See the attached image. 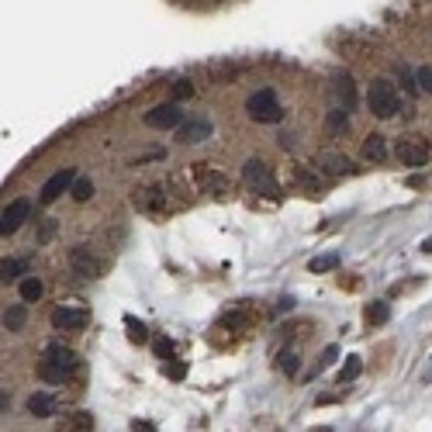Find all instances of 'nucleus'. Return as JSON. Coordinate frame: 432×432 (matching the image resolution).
Here are the masks:
<instances>
[{
  "instance_id": "obj_1",
  "label": "nucleus",
  "mask_w": 432,
  "mask_h": 432,
  "mask_svg": "<svg viewBox=\"0 0 432 432\" xmlns=\"http://www.w3.org/2000/svg\"><path fill=\"white\" fill-rule=\"evenodd\" d=\"M77 367H80V360H77V353H73L70 346L52 343V346H45V356H42V363H38V377L49 380V384H63Z\"/></svg>"
},
{
  "instance_id": "obj_2",
  "label": "nucleus",
  "mask_w": 432,
  "mask_h": 432,
  "mask_svg": "<svg viewBox=\"0 0 432 432\" xmlns=\"http://www.w3.org/2000/svg\"><path fill=\"white\" fill-rule=\"evenodd\" d=\"M367 104H370V111H373L377 118H394L398 107H401L398 86L391 84V80H373L370 90H367Z\"/></svg>"
},
{
  "instance_id": "obj_3",
  "label": "nucleus",
  "mask_w": 432,
  "mask_h": 432,
  "mask_svg": "<svg viewBox=\"0 0 432 432\" xmlns=\"http://www.w3.org/2000/svg\"><path fill=\"white\" fill-rule=\"evenodd\" d=\"M242 180H246V187H249L253 194L266 197V201H277V197H280V187H277L273 173L266 170V163H259V160H246Z\"/></svg>"
},
{
  "instance_id": "obj_4",
  "label": "nucleus",
  "mask_w": 432,
  "mask_h": 432,
  "mask_svg": "<svg viewBox=\"0 0 432 432\" xmlns=\"http://www.w3.org/2000/svg\"><path fill=\"white\" fill-rule=\"evenodd\" d=\"M246 111H249V118L259 121V125H277V121H284V107H280V100H277L273 90H256V93L246 100Z\"/></svg>"
},
{
  "instance_id": "obj_5",
  "label": "nucleus",
  "mask_w": 432,
  "mask_h": 432,
  "mask_svg": "<svg viewBox=\"0 0 432 432\" xmlns=\"http://www.w3.org/2000/svg\"><path fill=\"white\" fill-rule=\"evenodd\" d=\"M70 266H73V273L84 277V280H97V277L107 273V259H100L93 249H86V246H73V249H70Z\"/></svg>"
},
{
  "instance_id": "obj_6",
  "label": "nucleus",
  "mask_w": 432,
  "mask_h": 432,
  "mask_svg": "<svg viewBox=\"0 0 432 432\" xmlns=\"http://www.w3.org/2000/svg\"><path fill=\"white\" fill-rule=\"evenodd\" d=\"M194 180H197L201 194H211V197H229V194H232L229 176L218 173L215 167H208V163H197V167H194Z\"/></svg>"
},
{
  "instance_id": "obj_7",
  "label": "nucleus",
  "mask_w": 432,
  "mask_h": 432,
  "mask_svg": "<svg viewBox=\"0 0 432 432\" xmlns=\"http://www.w3.org/2000/svg\"><path fill=\"white\" fill-rule=\"evenodd\" d=\"M73 183H77V173L70 170V167H66V170H59V173H52V176L42 183L38 201H42V204H56L63 194H70V190H73Z\"/></svg>"
},
{
  "instance_id": "obj_8",
  "label": "nucleus",
  "mask_w": 432,
  "mask_h": 432,
  "mask_svg": "<svg viewBox=\"0 0 432 432\" xmlns=\"http://www.w3.org/2000/svg\"><path fill=\"white\" fill-rule=\"evenodd\" d=\"M146 125L149 128H160V132H173V128L183 125V111H180L176 100H167V104H160V107H153L146 114Z\"/></svg>"
},
{
  "instance_id": "obj_9",
  "label": "nucleus",
  "mask_w": 432,
  "mask_h": 432,
  "mask_svg": "<svg viewBox=\"0 0 432 432\" xmlns=\"http://www.w3.org/2000/svg\"><path fill=\"white\" fill-rule=\"evenodd\" d=\"M28 215H31V201L28 197H17V201H10L7 208H3V218H0V232L3 236H14L24 222H28Z\"/></svg>"
},
{
  "instance_id": "obj_10",
  "label": "nucleus",
  "mask_w": 432,
  "mask_h": 432,
  "mask_svg": "<svg viewBox=\"0 0 432 432\" xmlns=\"http://www.w3.org/2000/svg\"><path fill=\"white\" fill-rule=\"evenodd\" d=\"M135 208L146 211V215H160V211H170V197L163 194V187H139L135 190Z\"/></svg>"
},
{
  "instance_id": "obj_11",
  "label": "nucleus",
  "mask_w": 432,
  "mask_h": 432,
  "mask_svg": "<svg viewBox=\"0 0 432 432\" xmlns=\"http://www.w3.org/2000/svg\"><path fill=\"white\" fill-rule=\"evenodd\" d=\"M86 322H90V311H86V308L63 304V308L52 311V325L63 329V332H80V329H86Z\"/></svg>"
},
{
  "instance_id": "obj_12",
  "label": "nucleus",
  "mask_w": 432,
  "mask_h": 432,
  "mask_svg": "<svg viewBox=\"0 0 432 432\" xmlns=\"http://www.w3.org/2000/svg\"><path fill=\"white\" fill-rule=\"evenodd\" d=\"M394 156H398L405 167H426L429 149H426V142H422V139H401V142L394 146Z\"/></svg>"
},
{
  "instance_id": "obj_13",
  "label": "nucleus",
  "mask_w": 432,
  "mask_h": 432,
  "mask_svg": "<svg viewBox=\"0 0 432 432\" xmlns=\"http://www.w3.org/2000/svg\"><path fill=\"white\" fill-rule=\"evenodd\" d=\"M332 97H336V104H339L343 111H353V107H356V84H353L349 73H336V77H332Z\"/></svg>"
},
{
  "instance_id": "obj_14",
  "label": "nucleus",
  "mask_w": 432,
  "mask_h": 432,
  "mask_svg": "<svg viewBox=\"0 0 432 432\" xmlns=\"http://www.w3.org/2000/svg\"><path fill=\"white\" fill-rule=\"evenodd\" d=\"M211 132H215V125H211L208 118H194V121H183V125L176 128V139L190 146V142H204Z\"/></svg>"
},
{
  "instance_id": "obj_15",
  "label": "nucleus",
  "mask_w": 432,
  "mask_h": 432,
  "mask_svg": "<svg viewBox=\"0 0 432 432\" xmlns=\"http://www.w3.org/2000/svg\"><path fill=\"white\" fill-rule=\"evenodd\" d=\"M318 167L329 173V176H349V173H353V163L346 160L343 153H332V149L318 153Z\"/></svg>"
},
{
  "instance_id": "obj_16",
  "label": "nucleus",
  "mask_w": 432,
  "mask_h": 432,
  "mask_svg": "<svg viewBox=\"0 0 432 432\" xmlns=\"http://www.w3.org/2000/svg\"><path fill=\"white\" fill-rule=\"evenodd\" d=\"M28 412H31L35 419H52V415L59 412V401H56L52 394H45V391H35V394L28 398Z\"/></svg>"
},
{
  "instance_id": "obj_17",
  "label": "nucleus",
  "mask_w": 432,
  "mask_h": 432,
  "mask_svg": "<svg viewBox=\"0 0 432 432\" xmlns=\"http://www.w3.org/2000/svg\"><path fill=\"white\" fill-rule=\"evenodd\" d=\"M56 432H93V415L90 412H73V415H63Z\"/></svg>"
},
{
  "instance_id": "obj_18",
  "label": "nucleus",
  "mask_w": 432,
  "mask_h": 432,
  "mask_svg": "<svg viewBox=\"0 0 432 432\" xmlns=\"http://www.w3.org/2000/svg\"><path fill=\"white\" fill-rule=\"evenodd\" d=\"M363 156H367L370 163H384V160H387V142H384V135H367Z\"/></svg>"
},
{
  "instance_id": "obj_19",
  "label": "nucleus",
  "mask_w": 432,
  "mask_h": 432,
  "mask_svg": "<svg viewBox=\"0 0 432 432\" xmlns=\"http://www.w3.org/2000/svg\"><path fill=\"white\" fill-rule=\"evenodd\" d=\"M294 180H298V187H301L304 194H311V197H318V194H322V180H318L315 173H308L304 167H298V170H294Z\"/></svg>"
},
{
  "instance_id": "obj_20",
  "label": "nucleus",
  "mask_w": 432,
  "mask_h": 432,
  "mask_svg": "<svg viewBox=\"0 0 432 432\" xmlns=\"http://www.w3.org/2000/svg\"><path fill=\"white\" fill-rule=\"evenodd\" d=\"M363 318H367V325H384V322L391 318V304H384V301H373V304H367Z\"/></svg>"
},
{
  "instance_id": "obj_21",
  "label": "nucleus",
  "mask_w": 432,
  "mask_h": 432,
  "mask_svg": "<svg viewBox=\"0 0 432 432\" xmlns=\"http://www.w3.org/2000/svg\"><path fill=\"white\" fill-rule=\"evenodd\" d=\"M336 356H339V346H325V349H322V356H318V363H315L304 377H308V380H311V377H318L325 367H332V363H336Z\"/></svg>"
},
{
  "instance_id": "obj_22",
  "label": "nucleus",
  "mask_w": 432,
  "mask_h": 432,
  "mask_svg": "<svg viewBox=\"0 0 432 432\" xmlns=\"http://www.w3.org/2000/svg\"><path fill=\"white\" fill-rule=\"evenodd\" d=\"M24 315H28V311H24V304L7 308V311H3V329H7V332H17V329L24 325Z\"/></svg>"
},
{
  "instance_id": "obj_23",
  "label": "nucleus",
  "mask_w": 432,
  "mask_h": 432,
  "mask_svg": "<svg viewBox=\"0 0 432 432\" xmlns=\"http://www.w3.org/2000/svg\"><path fill=\"white\" fill-rule=\"evenodd\" d=\"M42 291H45V287H42L38 277H24V280H21V301H38Z\"/></svg>"
},
{
  "instance_id": "obj_24",
  "label": "nucleus",
  "mask_w": 432,
  "mask_h": 432,
  "mask_svg": "<svg viewBox=\"0 0 432 432\" xmlns=\"http://www.w3.org/2000/svg\"><path fill=\"white\" fill-rule=\"evenodd\" d=\"M360 370H363V360H360V356H346L343 370H339V384H349V380H356V377H360Z\"/></svg>"
},
{
  "instance_id": "obj_25",
  "label": "nucleus",
  "mask_w": 432,
  "mask_h": 432,
  "mask_svg": "<svg viewBox=\"0 0 432 432\" xmlns=\"http://www.w3.org/2000/svg\"><path fill=\"white\" fill-rule=\"evenodd\" d=\"M336 266H339V253H325V256H315L308 263L311 273H329V270H336Z\"/></svg>"
},
{
  "instance_id": "obj_26",
  "label": "nucleus",
  "mask_w": 432,
  "mask_h": 432,
  "mask_svg": "<svg viewBox=\"0 0 432 432\" xmlns=\"http://www.w3.org/2000/svg\"><path fill=\"white\" fill-rule=\"evenodd\" d=\"M21 273H24V263H21V259H3V263H0V277H3V284L17 280Z\"/></svg>"
},
{
  "instance_id": "obj_27",
  "label": "nucleus",
  "mask_w": 432,
  "mask_h": 432,
  "mask_svg": "<svg viewBox=\"0 0 432 432\" xmlns=\"http://www.w3.org/2000/svg\"><path fill=\"white\" fill-rule=\"evenodd\" d=\"M125 325H128V339H132V343H146V339H149V329H146L135 315H128Z\"/></svg>"
},
{
  "instance_id": "obj_28",
  "label": "nucleus",
  "mask_w": 432,
  "mask_h": 432,
  "mask_svg": "<svg viewBox=\"0 0 432 432\" xmlns=\"http://www.w3.org/2000/svg\"><path fill=\"white\" fill-rule=\"evenodd\" d=\"M70 194H73V201H90V197H93V183H90L86 176H77V183H73Z\"/></svg>"
},
{
  "instance_id": "obj_29",
  "label": "nucleus",
  "mask_w": 432,
  "mask_h": 432,
  "mask_svg": "<svg viewBox=\"0 0 432 432\" xmlns=\"http://www.w3.org/2000/svg\"><path fill=\"white\" fill-rule=\"evenodd\" d=\"M277 367H280V370H284L287 377H294V373H298V353H280Z\"/></svg>"
},
{
  "instance_id": "obj_30",
  "label": "nucleus",
  "mask_w": 432,
  "mask_h": 432,
  "mask_svg": "<svg viewBox=\"0 0 432 432\" xmlns=\"http://www.w3.org/2000/svg\"><path fill=\"white\" fill-rule=\"evenodd\" d=\"M190 93H194V84H190V80H176V84H173V100H187Z\"/></svg>"
},
{
  "instance_id": "obj_31",
  "label": "nucleus",
  "mask_w": 432,
  "mask_h": 432,
  "mask_svg": "<svg viewBox=\"0 0 432 432\" xmlns=\"http://www.w3.org/2000/svg\"><path fill=\"white\" fill-rule=\"evenodd\" d=\"M415 84H422V90L432 93V66H422V70L415 73Z\"/></svg>"
},
{
  "instance_id": "obj_32",
  "label": "nucleus",
  "mask_w": 432,
  "mask_h": 432,
  "mask_svg": "<svg viewBox=\"0 0 432 432\" xmlns=\"http://www.w3.org/2000/svg\"><path fill=\"white\" fill-rule=\"evenodd\" d=\"M153 349H156V356H163V360H170V356H173V343H170V339H156Z\"/></svg>"
},
{
  "instance_id": "obj_33",
  "label": "nucleus",
  "mask_w": 432,
  "mask_h": 432,
  "mask_svg": "<svg viewBox=\"0 0 432 432\" xmlns=\"http://www.w3.org/2000/svg\"><path fill=\"white\" fill-rule=\"evenodd\" d=\"M167 373H170V377H176V380H180V377L187 373V367H183V363H170V367H167Z\"/></svg>"
},
{
  "instance_id": "obj_34",
  "label": "nucleus",
  "mask_w": 432,
  "mask_h": 432,
  "mask_svg": "<svg viewBox=\"0 0 432 432\" xmlns=\"http://www.w3.org/2000/svg\"><path fill=\"white\" fill-rule=\"evenodd\" d=\"M132 432H156V426H149V422H132Z\"/></svg>"
},
{
  "instance_id": "obj_35",
  "label": "nucleus",
  "mask_w": 432,
  "mask_h": 432,
  "mask_svg": "<svg viewBox=\"0 0 432 432\" xmlns=\"http://www.w3.org/2000/svg\"><path fill=\"white\" fill-rule=\"evenodd\" d=\"M291 308H294V298H284V301L277 304V311H291Z\"/></svg>"
},
{
  "instance_id": "obj_36",
  "label": "nucleus",
  "mask_w": 432,
  "mask_h": 432,
  "mask_svg": "<svg viewBox=\"0 0 432 432\" xmlns=\"http://www.w3.org/2000/svg\"><path fill=\"white\" fill-rule=\"evenodd\" d=\"M419 249H422V253H432V236H429V239H422V246H419Z\"/></svg>"
},
{
  "instance_id": "obj_37",
  "label": "nucleus",
  "mask_w": 432,
  "mask_h": 432,
  "mask_svg": "<svg viewBox=\"0 0 432 432\" xmlns=\"http://www.w3.org/2000/svg\"><path fill=\"white\" fill-rule=\"evenodd\" d=\"M318 432H329V429H318Z\"/></svg>"
}]
</instances>
